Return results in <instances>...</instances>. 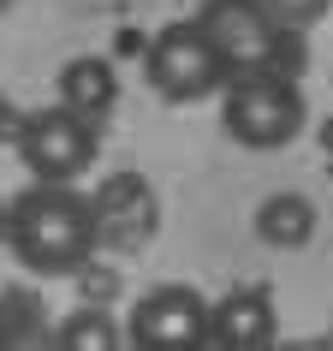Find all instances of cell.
Listing matches in <instances>:
<instances>
[{
	"label": "cell",
	"instance_id": "obj_1",
	"mask_svg": "<svg viewBox=\"0 0 333 351\" xmlns=\"http://www.w3.org/2000/svg\"><path fill=\"white\" fill-rule=\"evenodd\" d=\"M6 250L30 274H77L95 250V208L72 185L30 179V191L6 203Z\"/></svg>",
	"mask_w": 333,
	"mask_h": 351
},
{
	"label": "cell",
	"instance_id": "obj_2",
	"mask_svg": "<svg viewBox=\"0 0 333 351\" xmlns=\"http://www.w3.org/2000/svg\"><path fill=\"white\" fill-rule=\"evenodd\" d=\"M221 125L244 149H286L304 131V95L280 72H238L226 84Z\"/></svg>",
	"mask_w": 333,
	"mask_h": 351
},
{
	"label": "cell",
	"instance_id": "obj_3",
	"mask_svg": "<svg viewBox=\"0 0 333 351\" xmlns=\"http://www.w3.org/2000/svg\"><path fill=\"white\" fill-rule=\"evenodd\" d=\"M143 77H149V90L161 95V101H203L214 84L226 77L221 54H214V42L203 36V24L197 19H179V24H166V30H155L143 48Z\"/></svg>",
	"mask_w": 333,
	"mask_h": 351
},
{
	"label": "cell",
	"instance_id": "obj_4",
	"mask_svg": "<svg viewBox=\"0 0 333 351\" xmlns=\"http://www.w3.org/2000/svg\"><path fill=\"white\" fill-rule=\"evenodd\" d=\"M18 161L30 179H54V185H77L95 167V125L77 119L66 101L42 108L18 125Z\"/></svg>",
	"mask_w": 333,
	"mask_h": 351
},
{
	"label": "cell",
	"instance_id": "obj_5",
	"mask_svg": "<svg viewBox=\"0 0 333 351\" xmlns=\"http://www.w3.org/2000/svg\"><path fill=\"white\" fill-rule=\"evenodd\" d=\"M203 36L214 42V54L232 77L238 72H274V48H280V24L262 12V0H203Z\"/></svg>",
	"mask_w": 333,
	"mask_h": 351
},
{
	"label": "cell",
	"instance_id": "obj_6",
	"mask_svg": "<svg viewBox=\"0 0 333 351\" xmlns=\"http://www.w3.org/2000/svg\"><path fill=\"white\" fill-rule=\"evenodd\" d=\"M125 339L143 351H190L208 346V304L190 286H155L137 298V310L125 322Z\"/></svg>",
	"mask_w": 333,
	"mask_h": 351
},
{
	"label": "cell",
	"instance_id": "obj_7",
	"mask_svg": "<svg viewBox=\"0 0 333 351\" xmlns=\"http://www.w3.org/2000/svg\"><path fill=\"white\" fill-rule=\"evenodd\" d=\"M208 339L226 351H268L280 339V310L262 286H238L208 310Z\"/></svg>",
	"mask_w": 333,
	"mask_h": 351
},
{
	"label": "cell",
	"instance_id": "obj_8",
	"mask_svg": "<svg viewBox=\"0 0 333 351\" xmlns=\"http://www.w3.org/2000/svg\"><path fill=\"white\" fill-rule=\"evenodd\" d=\"M60 101H66L77 119L101 125L113 113V101H119V77H113V66L101 54H77V60L60 66Z\"/></svg>",
	"mask_w": 333,
	"mask_h": 351
},
{
	"label": "cell",
	"instance_id": "obj_9",
	"mask_svg": "<svg viewBox=\"0 0 333 351\" xmlns=\"http://www.w3.org/2000/svg\"><path fill=\"white\" fill-rule=\"evenodd\" d=\"M256 239L268 250H297L315 239V203L304 191H274L256 203Z\"/></svg>",
	"mask_w": 333,
	"mask_h": 351
},
{
	"label": "cell",
	"instance_id": "obj_10",
	"mask_svg": "<svg viewBox=\"0 0 333 351\" xmlns=\"http://www.w3.org/2000/svg\"><path fill=\"white\" fill-rule=\"evenodd\" d=\"M60 346L66 351H119V322L101 304H84V310L60 315Z\"/></svg>",
	"mask_w": 333,
	"mask_h": 351
},
{
	"label": "cell",
	"instance_id": "obj_11",
	"mask_svg": "<svg viewBox=\"0 0 333 351\" xmlns=\"http://www.w3.org/2000/svg\"><path fill=\"white\" fill-rule=\"evenodd\" d=\"M333 0H262V12L280 24V30H310V24L328 19Z\"/></svg>",
	"mask_w": 333,
	"mask_h": 351
},
{
	"label": "cell",
	"instance_id": "obj_12",
	"mask_svg": "<svg viewBox=\"0 0 333 351\" xmlns=\"http://www.w3.org/2000/svg\"><path fill=\"white\" fill-rule=\"evenodd\" d=\"M0 244H6V203H0Z\"/></svg>",
	"mask_w": 333,
	"mask_h": 351
}]
</instances>
